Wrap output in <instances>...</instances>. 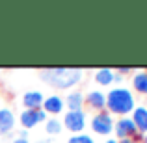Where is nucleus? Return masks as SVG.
<instances>
[{
  "instance_id": "obj_1",
  "label": "nucleus",
  "mask_w": 147,
  "mask_h": 143,
  "mask_svg": "<svg viewBox=\"0 0 147 143\" xmlns=\"http://www.w3.org/2000/svg\"><path fill=\"white\" fill-rule=\"evenodd\" d=\"M106 106L112 113L125 115V113L134 111L136 100H134L132 93H130L127 87H115V89H112L106 97Z\"/></svg>"
},
{
  "instance_id": "obj_2",
  "label": "nucleus",
  "mask_w": 147,
  "mask_h": 143,
  "mask_svg": "<svg viewBox=\"0 0 147 143\" xmlns=\"http://www.w3.org/2000/svg\"><path fill=\"white\" fill-rule=\"evenodd\" d=\"M41 80L58 87V89H69L73 84L80 80V71H69V69H47L41 71Z\"/></svg>"
},
{
  "instance_id": "obj_3",
  "label": "nucleus",
  "mask_w": 147,
  "mask_h": 143,
  "mask_svg": "<svg viewBox=\"0 0 147 143\" xmlns=\"http://www.w3.org/2000/svg\"><path fill=\"white\" fill-rule=\"evenodd\" d=\"M114 130H115V136H117L119 140H132V138L136 136V132H138L136 125H134L132 119H129V117L119 119V121L115 123Z\"/></svg>"
},
{
  "instance_id": "obj_4",
  "label": "nucleus",
  "mask_w": 147,
  "mask_h": 143,
  "mask_svg": "<svg viewBox=\"0 0 147 143\" xmlns=\"http://www.w3.org/2000/svg\"><path fill=\"white\" fill-rule=\"evenodd\" d=\"M91 128L95 130L97 134H102V136H108V134L114 130V121H112V117L108 113H99L93 117V121H91Z\"/></svg>"
},
{
  "instance_id": "obj_5",
  "label": "nucleus",
  "mask_w": 147,
  "mask_h": 143,
  "mask_svg": "<svg viewBox=\"0 0 147 143\" xmlns=\"http://www.w3.org/2000/svg\"><path fill=\"white\" fill-rule=\"evenodd\" d=\"M41 121H47V113L43 110H24L21 113V125L24 128H32Z\"/></svg>"
},
{
  "instance_id": "obj_6",
  "label": "nucleus",
  "mask_w": 147,
  "mask_h": 143,
  "mask_svg": "<svg viewBox=\"0 0 147 143\" xmlns=\"http://www.w3.org/2000/svg\"><path fill=\"white\" fill-rule=\"evenodd\" d=\"M63 125L67 126L71 132H80V130L86 126V115H84L82 110L80 111H69L63 119Z\"/></svg>"
},
{
  "instance_id": "obj_7",
  "label": "nucleus",
  "mask_w": 147,
  "mask_h": 143,
  "mask_svg": "<svg viewBox=\"0 0 147 143\" xmlns=\"http://www.w3.org/2000/svg\"><path fill=\"white\" fill-rule=\"evenodd\" d=\"M132 123L136 125V128L140 132L147 134V108L145 106H138L132 111Z\"/></svg>"
},
{
  "instance_id": "obj_8",
  "label": "nucleus",
  "mask_w": 147,
  "mask_h": 143,
  "mask_svg": "<svg viewBox=\"0 0 147 143\" xmlns=\"http://www.w3.org/2000/svg\"><path fill=\"white\" fill-rule=\"evenodd\" d=\"M22 104L26 106V110H41L43 95L39 91H28V93L22 97Z\"/></svg>"
},
{
  "instance_id": "obj_9",
  "label": "nucleus",
  "mask_w": 147,
  "mask_h": 143,
  "mask_svg": "<svg viewBox=\"0 0 147 143\" xmlns=\"http://www.w3.org/2000/svg\"><path fill=\"white\" fill-rule=\"evenodd\" d=\"M63 110V100L60 99L58 95H52V97H49V99H45L43 100V111L45 113H60V111Z\"/></svg>"
},
{
  "instance_id": "obj_10",
  "label": "nucleus",
  "mask_w": 147,
  "mask_h": 143,
  "mask_svg": "<svg viewBox=\"0 0 147 143\" xmlns=\"http://www.w3.org/2000/svg\"><path fill=\"white\" fill-rule=\"evenodd\" d=\"M15 126V115L11 110L2 108L0 110V132H9Z\"/></svg>"
},
{
  "instance_id": "obj_11",
  "label": "nucleus",
  "mask_w": 147,
  "mask_h": 143,
  "mask_svg": "<svg viewBox=\"0 0 147 143\" xmlns=\"http://www.w3.org/2000/svg\"><path fill=\"white\" fill-rule=\"evenodd\" d=\"M86 100L93 110H102L106 106V97H104L102 91H90L86 95Z\"/></svg>"
},
{
  "instance_id": "obj_12",
  "label": "nucleus",
  "mask_w": 147,
  "mask_h": 143,
  "mask_svg": "<svg viewBox=\"0 0 147 143\" xmlns=\"http://www.w3.org/2000/svg\"><path fill=\"white\" fill-rule=\"evenodd\" d=\"M82 102H84V95L78 93V91H73V93L67 95V106H69V111H80V108H82Z\"/></svg>"
},
{
  "instance_id": "obj_13",
  "label": "nucleus",
  "mask_w": 147,
  "mask_h": 143,
  "mask_svg": "<svg viewBox=\"0 0 147 143\" xmlns=\"http://www.w3.org/2000/svg\"><path fill=\"white\" fill-rule=\"evenodd\" d=\"M132 86H134V89H136L138 93L147 95V71H142V73H138V75L134 76Z\"/></svg>"
},
{
  "instance_id": "obj_14",
  "label": "nucleus",
  "mask_w": 147,
  "mask_h": 143,
  "mask_svg": "<svg viewBox=\"0 0 147 143\" xmlns=\"http://www.w3.org/2000/svg\"><path fill=\"white\" fill-rule=\"evenodd\" d=\"M95 82L100 84V86H108V84L114 82V73L110 69H99L95 73Z\"/></svg>"
},
{
  "instance_id": "obj_15",
  "label": "nucleus",
  "mask_w": 147,
  "mask_h": 143,
  "mask_svg": "<svg viewBox=\"0 0 147 143\" xmlns=\"http://www.w3.org/2000/svg\"><path fill=\"white\" fill-rule=\"evenodd\" d=\"M45 128H47L49 134H60L61 123L58 121V119H47V125H45Z\"/></svg>"
},
{
  "instance_id": "obj_16",
  "label": "nucleus",
  "mask_w": 147,
  "mask_h": 143,
  "mask_svg": "<svg viewBox=\"0 0 147 143\" xmlns=\"http://www.w3.org/2000/svg\"><path fill=\"white\" fill-rule=\"evenodd\" d=\"M67 143H95V141H93V138L86 136V134H78V136H73Z\"/></svg>"
},
{
  "instance_id": "obj_17",
  "label": "nucleus",
  "mask_w": 147,
  "mask_h": 143,
  "mask_svg": "<svg viewBox=\"0 0 147 143\" xmlns=\"http://www.w3.org/2000/svg\"><path fill=\"white\" fill-rule=\"evenodd\" d=\"M13 143H28V140H24V138H19V140H15Z\"/></svg>"
},
{
  "instance_id": "obj_18",
  "label": "nucleus",
  "mask_w": 147,
  "mask_h": 143,
  "mask_svg": "<svg viewBox=\"0 0 147 143\" xmlns=\"http://www.w3.org/2000/svg\"><path fill=\"white\" fill-rule=\"evenodd\" d=\"M119 71H121V73H130V69H129V67H121Z\"/></svg>"
},
{
  "instance_id": "obj_19",
  "label": "nucleus",
  "mask_w": 147,
  "mask_h": 143,
  "mask_svg": "<svg viewBox=\"0 0 147 143\" xmlns=\"http://www.w3.org/2000/svg\"><path fill=\"white\" fill-rule=\"evenodd\" d=\"M119 143H134V141H132V140H121Z\"/></svg>"
},
{
  "instance_id": "obj_20",
  "label": "nucleus",
  "mask_w": 147,
  "mask_h": 143,
  "mask_svg": "<svg viewBox=\"0 0 147 143\" xmlns=\"http://www.w3.org/2000/svg\"><path fill=\"white\" fill-rule=\"evenodd\" d=\"M142 141H144V143H147V134H145L144 138H142Z\"/></svg>"
},
{
  "instance_id": "obj_21",
  "label": "nucleus",
  "mask_w": 147,
  "mask_h": 143,
  "mask_svg": "<svg viewBox=\"0 0 147 143\" xmlns=\"http://www.w3.org/2000/svg\"><path fill=\"white\" fill-rule=\"evenodd\" d=\"M106 143H117V141H115V140H108Z\"/></svg>"
},
{
  "instance_id": "obj_22",
  "label": "nucleus",
  "mask_w": 147,
  "mask_h": 143,
  "mask_svg": "<svg viewBox=\"0 0 147 143\" xmlns=\"http://www.w3.org/2000/svg\"><path fill=\"white\" fill-rule=\"evenodd\" d=\"M145 108H147V106H145Z\"/></svg>"
}]
</instances>
